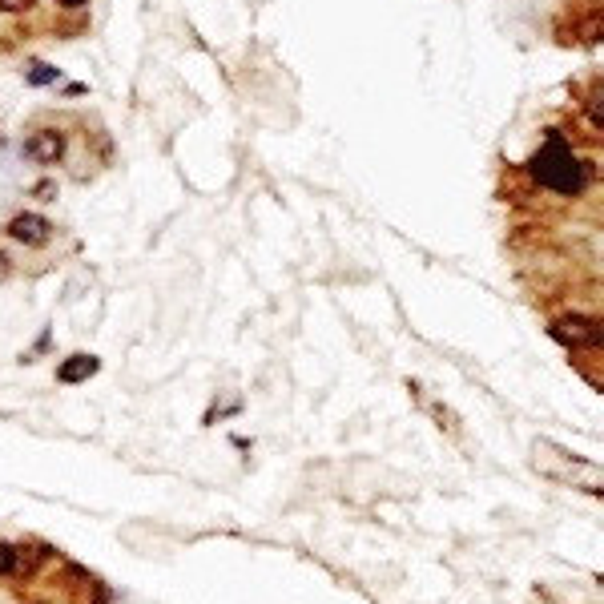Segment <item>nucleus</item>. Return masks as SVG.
Wrapping results in <instances>:
<instances>
[{
    "mask_svg": "<svg viewBox=\"0 0 604 604\" xmlns=\"http://www.w3.org/2000/svg\"><path fill=\"white\" fill-rule=\"evenodd\" d=\"M528 174H532L540 186L556 190V194H580V190H584V178H588L584 166H580L576 154H572V145H568L564 137H556V133L544 137L540 154L528 162Z\"/></svg>",
    "mask_w": 604,
    "mask_h": 604,
    "instance_id": "f257e3e1",
    "label": "nucleus"
},
{
    "mask_svg": "<svg viewBox=\"0 0 604 604\" xmlns=\"http://www.w3.org/2000/svg\"><path fill=\"white\" fill-rule=\"evenodd\" d=\"M552 339L556 343H564V347H596L600 343V327H596V319H588V315H560L556 323H552Z\"/></svg>",
    "mask_w": 604,
    "mask_h": 604,
    "instance_id": "f03ea898",
    "label": "nucleus"
},
{
    "mask_svg": "<svg viewBox=\"0 0 604 604\" xmlns=\"http://www.w3.org/2000/svg\"><path fill=\"white\" fill-rule=\"evenodd\" d=\"M25 154H29L37 166H57V162L65 158V133H57V129L33 133L29 145H25Z\"/></svg>",
    "mask_w": 604,
    "mask_h": 604,
    "instance_id": "7ed1b4c3",
    "label": "nucleus"
},
{
    "mask_svg": "<svg viewBox=\"0 0 604 604\" xmlns=\"http://www.w3.org/2000/svg\"><path fill=\"white\" fill-rule=\"evenodd\" d=\"M49 234H53V226H49L41 214H17V218L9 222V238L25 242V246H41Z\"/></svg>",
    "mask_w": 604,
    "mask_h": 604,
    "instance_id": "20e7f679",
    "label": "nucleus"
},
{
    "mask_svg": "<svg viewBox=\"0 0 604 604\" xmlns=\"http://www.w3.org/2000/svg\"><path fill=\"white\" fill-rule=\"evenodd\" d=\"M97 367H101V359H97V355H73V359H65V363H61L57 379H61V383H81V379H93V375H97Z\"/></svg>",
    "mask_w": 604,
    "mask_h": 604,
    "instance_id": "39448f33",
    "label": "nucleus"
},
{
    "mask_svg": "<svg viewBox=\"0 0 604 604\" xmlns=\"http://www.w3.org/2000/svg\"><path fill=\"white\" fill-rule=\"evenodd\" d=\"M25 568H29V560H25V552L17 544H0V576H17Z\"/></svg>",
    "mask_w": 604,
    "mask_h": 604,
    "instance_id": "423d86ee",
    "label": "nucleus"
},
{
    "mask_svg": "<svg viewBox=\"0 0 604 604\" xmlns=\"http://www.w3.org/2000/svg\"><path fill=\"white\" fill-rule=\"evenodd\" d=\"M57 69L53 65H29V85H57Z\"/></svg>",
    "mask_w": 604,
    "mask_h": 604,
    "instance_id": "0eeeda50",
    "label": "nucleus"
},
{
    "mask_svg": "<svg viewBox=\"0 0 604 604\" xmlns=\"http://www.w3.org/2000/svg\"><path fill=\"white\" fill-rule=\"evenodd\" d=\"M33 0H0V13H25Z\"/></svg>",
    "mask_w": 604,
    "mask_h": 604,
    "instance_id": "6e6552de",
    "label": "nucleus"
},
{
    "mask_svg": "<svg viewBox=\"0 0 604 604\" xmlns=\"http://www.w3.org/2000/svg\"><path fill=\"white\" fill-rule=\"evenodd\" d=\"M57 5H61V9H81L85 0H57Z\"/></svg>",
    "mask_w": 604,
    "mask_h": 604,
    "instance_id": "1a4fd4ad",
    "label": "nucleus"
}]
</instances>
